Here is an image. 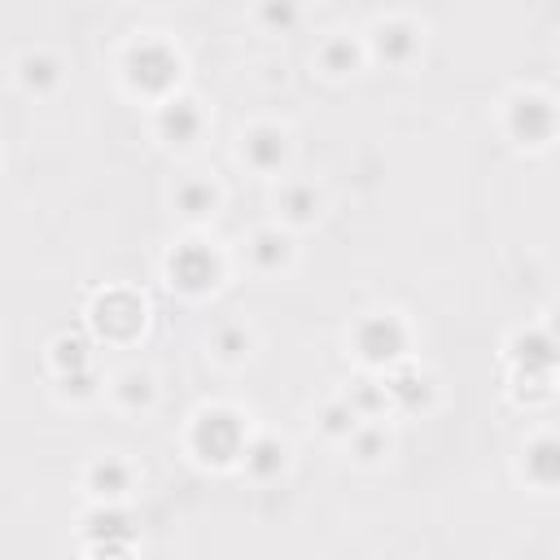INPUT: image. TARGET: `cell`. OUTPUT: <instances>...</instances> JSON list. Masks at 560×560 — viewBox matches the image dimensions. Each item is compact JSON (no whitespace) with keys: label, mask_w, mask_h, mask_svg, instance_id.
<instances>
[{"label":"cell","mask_w":560,"mask_h":560,"mask_svg":"<svg viewBox=\"0 0 560 560\" xmlns=\"http://www.w3.org/2000/svg\"><path fill=\"white\" fill-rule=\"evenodd\" d=\"M118 83L131 101L158 105L184 88V52L162 31H140L118 52Z\"/></svg>","instance_id":"6da1fadb"},{"label":"cell","mask_w":560,"mask_h":560,"mask_svg":"<svg viewBox=\"0 0 560 560\" xmlns=\"http://www.w3.org/2000/svg\"><path fill=\"white\" fill-rule=\"evenodd\" d=\"M254 424H249V411H241L236 402H206L188 416V429H184V446L188 455L201 464V468H214V472H228L236 468L245 442H249Z\"/></svg>","instance_id":"7a4b0ae2"},{"label":"cell","mask_w":560,"mask_h":560,"mask_svg":"<svg viewBox=\"0 0 560 560\" xmlns=\"http://www.w3.org/2000/svg\"><path fill=\"white\" fill-rule=\"evenodd\" d=\"M162 280H166L179 298L201 302V298H210V293L223 289V280H228V254H223L210 236H201V228H192L184 241H175V245L166 249V258H162Z\"/></svg>","instance_id":"3957f363"},{"label":"cell","mask_w":560,"mask_h":560,"mask_svg":"<svg viewBox=\"0 0 560 560\" xmlns=\"http://www.w3.org/2000/svg\"><path fill=\"white\" fill-rule=\"evenodd\" d=\"M411 341H416V332L402 311H368L346 328V346L363 372H385V368L411 359Z\"/></svg>","instance_id":"277c9868"},{"label":"cell","mask_w":560,"mask_h":560,"mask_svg":"<svg viewBox=\"0 0 560 560\" xmlns=\"http://www.w3.org/2000/svg\"><path fill=\"white\" fill-rule=\"evenodd\" d=\"M499 127L512 140V149L525 153H542L556 140V96L542 88H516L503 96L499 109Z\"/></svg>","instance_id":"5b68a950"},{"label":"cell","mask_w":560,"mask_h":560,"mask_svg":"<svg viewBox=\"0 0 560 560\" xmlns=\"http://www.w3.org/2000/svg\"><path fill=\"white\" fill-rule=\"evenodd\" d=\"M359 39H363L368 66L411 70V66L424 57L429 31H424V22H416L411 13H385V18H372V22L359 31Z\"/></svg>","instance_id":"8992f818"},{"label":"cell","mask_w":560,"mask_h":560,"mask_svg":"<svg viewBox=\"0 0 560 560\" xmlns=\"http://www.w3.org/2000/svg\"><path fill=\"white\" fill-rule=\"evenodd\" d=\"M88 328L105 346H131V341H140L144 328H149V302H144V293H136L127 284L101 289L92 298V306H88Z\"/></svg>","instance_id":"52a82bcc"},{"label":"cell","mask_w":560,"mask_h":560,"mask_svg":"<svg viewBox=\"0 0 560 560\" xmlns=\"http://www.w3.org/2000/svg\"><path fill=\"white\" fill-rule=\"evenodd\" d=\"M153 114H149V131H153V140L166 149V153H175V158H188V153H197L201 149V140H206V131H210V109L192 96V92H175V96H166V101H158V105H149Z\"/></svg>","instance_id":"ba28073f"},{"label":"cell","mask_w":560,"mask_h":560,"mask_svg":"<svg viewBox=\"0 0 560 560\" xmlns=\"http://www.w3.org/2000/svg\"><path fill=\"white\" fill-rule=\"evenodd\" d=\"M236 162L249 175H258V179L289 175V166H293V131L284 122H271V118H258V122L241 127V136H236Z\"/></svg>","instance_id":"9c48e42d"},{"label":"cell","mask_w":560,"mask_h":560,"mask_svg":"<svg viewBox=\"0 0 560 560\" xmlns=\"http://www.w3.org/2000/svg\"><path fill=\"white\" fill-rule=\"evenodd\" d=\"M381 381H385V394H389V416H429L442 398L438 372L416 363V359H402V363L385 368Z\"/></svg>","instance_id":"30bf717a"},{"label":"cell","mask_w":560,"mask_h":560,"mask_svg":"<svg viewBox=\"0 0 560 560\" xmlns=\"http://www.w3.org/2000/svg\"><path fill=\"white\" fill-rule=\"evenodd\" d=\"M144 472L136 459H127L122 451H105V455H92L79 472V486L92 503H127L136 490H140Z\"/></svg>","instance_id":"8fae6325"},{"label":"cell","mask_w":560,"mask_h":560,"mask_svg":"<svg viewBox=\"0 0 560 560\" xmlns=\"http://www.w3.org/2000/svg\"><path fill=\"white\" fill-rule=\"evenodd\" d=\"M223 184L210 175V171H184V175H175L171 179V188H166V206H171V214L179 219V223H188V228H206V223H214V214L223 210Z\"/></svg>","instance_id":"7c38bea8"},{"label":"cell","mask_w":560,"mask_h":560,"mask_svg":"<svg viewBox=\"0 0 560 560\" xmlns=\"http://www.w3.org/2000/svg\"><path fill=\"white\" fill-rule=\"evenodd\" d=\"M245 267L258 276V280H280L298 267V232L280 228V223H262L245 236Z\"/></svg>","instance_id":"4fadbf2b"},{"label":"cell","mask_w":560,"mask_h":560,"mask_svg":"<svg viewBox=\"0 0 560 560\" xmlns=\"http://www.w3.org/2000/svg\"><path fill=\"white\" fill-rule=\"evenodd\" d=\"M271 210H276V223L289 228V232H306L324 219L328 210V192L315 184V179H298V175H280L276 179V192H271Z\"/></svg>","instance_id":"5bb4252c"},{"label":"cell","mask_w":560,"mask_h":560,"mask_svg":"<svg viewBox=\"0 0 560 560\" xmlns=\"http://www.w3.org/2000/svg\"><path fill=\"white\" fill-rule=\"evenodd\" d=\"M508 368H512V381L521 376H547L556 381V337L547 324H525L508 337Z\"/></svg>","instance_id":"9a60e30c"},{"label":"cell","mask_w":560,"mask_h":560,"mask_svg":"<svg viewBox=\"0 0 560 560\" xmlns=\"http://www.w3.org/2000/svg\"><path fill=\"white\" fill-rule=\"evenodd\" d=\"M105 398L114 411L122 416H149L162 398V385H158V372L144 368V363H122L118 372L105 376Z\"/></svg>","instance_id":"2e32d148"},{"label":"cell","mask_w":560,"mask_h":560,"mask_svg":"<svg viewBox=\"0 0 560 560\" xmlns=\"http://www.w3.org/2000/svg\"><path fill=\"white\" fill-rule=\"evenodd\" d=\"M13 83H18L22 96L48 101V96H57L61 83H66V61H61L52 48H44V44L22 48V52L13 57Z\"/></svg>","instance_id":"e0dca14e"},{"label":"cell","mask_w":560,"mask_h":560,"mask_svg":"<svg viewBox=\"0 0 560 560\" xmlns=\"http://www.w3.org/2000/svg\"><path fill=\"white\" fill-rule=\"evenodd\" d=\"M311 66L328 79V83H346L354 79L363 66H368V52H363V39L354 31H328L315 52H311Z\"/></svg>","instance_id":"ac0fdd59"},{"label":"cell","mask_w":560,"mask_h":560,"mask_svg":"<svg viewBox=\"0 0 560 560\" xmlns=\"http://www.w3.org/2000/svg\"><path fill=\"white\" fill-rule=\"evenodd\" d=\"M236 468H241L254 486H271V481H280V477L289 472V442H284L280 433L254 429L249 442H245V451H241V459H236Z\"/></svg>","instance_id":"d6986e66"},{"label":"cell","mask_w":560,"mask_h":560,"mask_svg":"<svg viewBox=\"0 0 560 560\" xmlns=\"http://www.w3.org/2000/svg\"><path fill=\"white\" fill-rule=\"evenodd\" d=\"M254 350H258V328H254L249 319H223V324H214L210 337H206V354H210L219 368H228V372L245 368V363L254 359Z\"/></svg>","instance_id":"ffe728a7"},{"label":"cell","mask_w":560,"mask_h":560,"mask_svg":"<svg viewBox=\"0 0 560 560\" xmlns=\"http://www.w3.org/2000/svg\"><path fill=\"white\" fill-rule=\"evenodd\" d=\"M341 446L359 468H385L394 459V451H398V438H394L389 420H359V429Z\"/></svg>","instance_id":"44dd1931"},{"label":"cell","mask_w":560,"mask_h":560,"mask_svg":"<svg viewBox=\"0 0 560 560\" xmlns=\"http://www.w3.org/2000/svg\"><path fill=\"white\" fill-rule=\"evenodd\" d=\"M521 477L534 490H542V494L556 490V481H560V446H556L551 433H538V438L525 442V451H521Z\"/></svg>","instance_id":"7402d4cb"},{"label":"cell","mask_w":560,"mask_h":560,"mask_svg":"<svg viewBox=\"0 0 560 560\" xmlns=\"http://www.w3.org/2000/svg\"><path fill=\"white\" fill-rule=\"evenodd\" d=\"M48 372L52 376H66V372H83V368H92L96 363V350H92V341L83 337V332H57L52 341H48Z\"/></svg>","instance_id":"603a6c76"},{"label":"cell","mask_w":560,"mask_h":560,"mask_svg":"<svg viewBox=\"0 0 560 560\" xmlns=\"http://www.w3.org/2000/svg\"><path fill=\"white\" fill-rule=\"evenodd\" d=\"M341 398H346L363 420H389V394H385L381 372H363V376H354V381L341 389Z\"/></svg>","instance_id":"cb8c5ba5"},{"label":"cell","mask_w":560,"mask_h":560,"mask_svg":"<svg viewBox=\"0 0 560 560\" xmlns=\"http://www.w3.org/2000/svg\"><path fill=\"white\" fill-rule=\"evenodd\" d=\"M302 13H306L302 0H254V9H249L254 26L262 35H293L302 26Z\"/></svg>","instance_id":"d4e9b609"},{"label":"cell","mask_w":560,"mask_h":560,"mask_svg":"<svg viewBox=\"0 0 560 560\" xmlns=\"http://www.w3.org/2000/svg\"><path fill=\"white\" fill-rule=\"evenodd\" d=\"M52 394H57L61 402H70V407H88V402L105 398V376H101L96 363H92V368H83V372L52 376Z\"/></svg>","instance_id":"484cf974"},{"label":"cell","mask_w":560,"mask_h":560,"mask_svg":"<svg viewBox=\"0 0 560 560\" xmlns=\"http://www.w3.org/2000/svg\"><path fill=\"white\" fill-rule=\"evenodd\" d=\"M359 420H363V416H359L341 394H332V398L315 411V429H319V438H324V442H332V446H341V442L359 429Z\"/></svg>","instance_id":"4316f807"},{"label":"cell","mask_w":560,"mask_h":560,"mask_svg":"<svg viewBox=\"0 0 560 560\" xmlns=\"http://www.w3.org/2000/svg\"><path fill=\"white\" fill-rule=\"evenodd\" d=\"M0 171H4V158H0Z\"/></svg>","instance_id":"83f0119b"}]
</instances>
